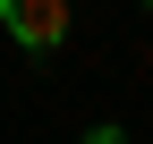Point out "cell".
I'll use <instances>...</instances> for the list:
<instances>
[{"instance_id":"6da1fadb","label":"cell","mask_w":153,"mask_h":144,"mask_svg":"<svg viewBox=\"0 0 153 144\" xmlns=\"http://www.w3.org/2000/svg\"><path fill=\"white\" fill-rule=\"evenodd\" d=\"M0 26L26 51H60L68 43V0H0Z\"/></svg>"}]
</instances>
